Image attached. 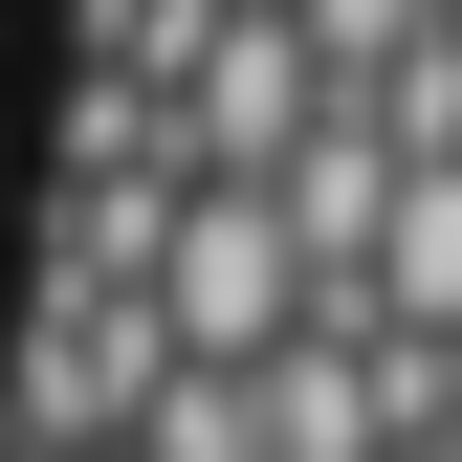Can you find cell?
<instances>
[{
  "label": "cell",
  "instance_id": "4",
  "mask_svg": "<svg viewBox=\"0 0 462 462\" xmlns=\"http://www.w3.org/2000/svg\"><path fill=\"white\" fill-rule=\"evenodd\" d=\"M0 462H23V440H0Z\"/></svg>",
  "mask_w": 462,
  "mask_h": 462
},
{
  "label": "cell",
  "instance_id": "1",
  "mask_svg": "<svg viewBox=\"0 0 462 462\" xmlns=\"http://www.w3.org/2000/svg\"><path fill=\"white\" fill-rule=\"evenodd\" d=\"M133 396H154V330L44 286V330H23V462H110V440H133Z\"/></svg>",
  "mask_w": 462,
  "mask_h": 462
},
{
  "label": "cell",
  "instance_id": "3",
  "mask_svg": "<svg viewBox=\"0 0 462 462\" xmlns=\"http://www.w3.org/2000/svg\"><path fill=\"white\" fill-rule=\"evenodd\" d=\"M220 23H286V0H220Z\"/></svg>",
  "mask_w": 462,
  "mask_h": 462
},
{
  "label": "cell",
  "instance_id": "2",
  "mask_svg": "<svg viewBox=\"0 0 462 462\" xmlns=\"http://www.w3.org/2000/svg\"><path fill=\"white\" fill-rule=\"evenodd\" d=\"M154 220H177V177H67V199H44V286H67V309H133V286H154Z\"/></svg>",
  "mask_w": 462,
  "mask_h": 462
}]
</instances>
